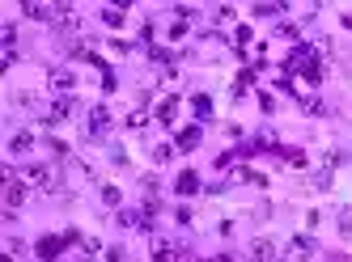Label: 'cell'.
Here are the masks:
<instances>
[{"label": "cell", "instance_id": "6da1fadb", "mask_svg": "<svg viewBox=\"0 0 352 262\" xmlns=\"http://www.w3.org/2000/svg\"><path fill=\"white\" fill-rule=\"evenodd\" d=\"M21 182H26L30 191H56V182H60V174H56V165H47V161H30L26 169L17 174Z\"/></svg>", "mask_w": 352, "mask_h": 262}, {"label": "cell", "instance_id": "7a4b0ae2", "mask_svg": "<svg viewBox=\"0 0 352 262\" xmlns=\"http://www.w3.org/2000/svg\"><path fill=\"white\" fill-rule=\"evenodd\" d=\"M26 199H30V187L9 169V174H5V207H9V212H17V207L26 203Z\"/></svg>", "mask_w": 352, "mask_h": 262}, {"label": "cell", "instance_id": "3957f363", "mask_svg": "<svg viewBox=\"0 0 352 262\" xmlns=\"http://www.w3.org/2000/svg\"><path fill=\"white\" fill-rule=\"evenodd\" d=\"M47 89H52L56 97H72V89H77V76H72L68 68H52V76H47Z\"/></svg>", "mask_w": 352, "mask_h": 262}, {"label": "cell", "instance_id": "277c9868", "mask_svg": "<svg viewBox=\"0 0 352 262\" xmlns=\"http://www.w3.org/2000/svg\"><path fill=\"white\" fill-rule=\"evenodd\" d=\"M72 106H77L72 97H56V106H52V110H43V123H47V127H60V123L72 115Z\"/></svg>", "mask_w": 352, "mask_h": 262}, {"label": "cell", "instance_id": "5b68a950", "mask_svg": "<svg viewBox=\"0 0 352 262\" xmlns=\"http://www.w3.org/2000/svg\"><path fill=\"white\" fill-rule=\"evenodd\" d=\"M250 258L255 262H276V241L272 237H255L250 241Z\"/></svg>", "mask_w": 352, "mask_h": 262}, {"label": "cell", "instance_id": "8992f818", "mask_svg": "<svg viewBox=\"0 0 352 262\" xmlns=\"http://www.w3.org/2000/svg\"><path fill=\"white\" fill-rule=\"evenodd\" d=\"M107 127H111V110L107 106H94L89 110V136H107Z\"/></svg>", "mask_w": 352, "mask_h": 262}, {"label": "cell", "instance_id": "52a82bcc", "mask_svg": "<svg viewBox=\"0 0 352 262\" xmlns=\"http://www.w3.org/2000/svg\"><path fill=\"white\" fill-rule=\"evenodd\" d=\"M314 254V241L310 237H293L289 241V262H301V258H310Z\"/></svg>", "mask_w": 352, "mask_h": 262}, {"label": "cell", "instance_id": "ba28073f", "mask_svg": "<svg viewBox=\"0 0 352 262\" xmlns=\"http://www.w3.org/2000/svg\"><path fill=\"white\" fill-rule=\"evenodd\" d=\"M60 246H64V237H43V241H38V258H43V262H56V258H60Z\"/></svg>", "mask_w": 352, "mask_h": 262}, {"label": "cell", "instance_id": "9c48e42d", "mask_svg": "<svg viewBox=\"0 0 352 262\" xmlns=\"http://www.w3.org/2000/svg\"><path fill=\"white\" fill-rule=\"evenodd\" d=\"M26 17H30V21H52V17H60V9H56V5H34V0H30V5H26Z\"/></svg>", "mask_w": 352, "mask_h": 262}, {"label": "cell", "instance_id": "30bf717a", "mask_svg": "<svg viewBox=\"0 0 352 262\" xmlns=\"http://www.w3.org/2000/svg\"><path fill=\"white\" fill-rule=\"evenodd\" d=\"M30 144H34V131H17V136L9 140V152H26Z\"/></svg>", "mask_w": 352, "mask_h": 262}, {"label": "cell", "instance_id": "8fae6325", "mask_svg": "<svg viewBox=\"0 0 352 262\" xmlns=\"http://www.w3.org/2000/svg\"><path fill=\"white\" fill-rule=\"evenodd\" d=\"M174 115H179V97H166L162 106H157V119L162 123H174Z\"/></svg>", "mask_w": 352, "mask_h": 262}, {"label": "cell", "instance_id": "7c38bea8", "mask_svg": "<svg viewBox=\"0 0 352 262\" xmlns=\"http://www.w3.org/2000/svg\"><path fill=\"white\" fill-rule=\"evenodd\" d=\"M199 191V178L187 169V174H179V195H195Z\"/></svg>", "mask_w": 352, "mask_h": 262}, {"label": "cell", "instance_id": "4fadbf2b", "mask_svg": "<svg viewBox=\"0 0 352 262\" xmlns=\"http://www.w3.org/2000/svg\"><path fill=\"white\" fill-rule=\"evenodd\" d=\"M195 144H199V127H187L179 136V148H195Z\"/></svg>", "mask_w": 352, "mask_h": 262}, {"label": "cell", "instance_id": "5bb4252c", "mask_svg": "<svg viewBox=\"0 0 352 262\" xmlns=\"http://www.w3.org/2000/svg\"><path fill=\"white\" fill-rule=\"evenodd\" d=\"M276 30H280L285 38H301V25H297V21H280V25H276Z\"/></svg>", "mask_w": 352, "mask_h": 262}, {"label": "cell", "instance_id": "9a60e30c", "mask_svg": "<svg viewBox=\"0 0 352 262\" xmlns=\"http://www.w3.org/2000/svg\"><path fill=\"white\" fill-rule=\"evenodd\" d=\"M21 250H26V246H21L17 237H9V241H5V258H9V262H13V258H21Z\"/></svg>", "mask_w": 352, "mask_h": 262}, {"label": "cell", "instance_id": "2e32d148", "mask_svg": "<svg viewBox=\"0 0 352 262\" xmlns=\"http://www.w3.org/2000/svg\"><path fill=\"white\" fill-rule=\"evenodd\" d=\"M128 127H132V131L148 127V115H144V110H132V115H128Z\"/></svg>", "mask_w": 352, "mask_h": 262}, {"label": "cell", "instance_id": "e0dca14e", "mask_svg": "<svg viewBox=\"0 0 352 262\" xmlns=\"http://www.w3.org/2000/svg\"><path fill=\"white\" fill-rule=\"evenodd\" d=\"M191 106H195V115H199V119H208V115H212V102H208V97H195Z\"/></svg>", "mask_w": 352, "mask_h": 262}, {"label": "cell", "instance_id": "ac0fdd59", "mask_svg": "<svg viewBox=\"0 0 352 262\" xmlns=\"http://www.w3.org/2000/svg\"><path fill=\"white\" fill-rule=\"evenodd\" d=\"M13 102H17V106H21V110H38V97H30V93H17Z\"/></svg>", "mask_w": 352, "mask_h": 262}, {"label": "cell", "instance_id": "d6986e66", "mask_svg": "<svg viewBox=\"0 0 352 262\" xmlns=\"http://www.w3.org/2000/svg\"><path fill=\"white\" fill-rule=\"evenodd\" d=\"M102 21L107 25H123V9H102Z\"/></svg>", "mask_w": 352, "mask_h": 262}, {"label": "cell", "instance_id": "ffe728a7", "mask_svg": "<svg viewBox=\"0 0 352 262\" xmlns=\"http://www.w3.org/2000/svg\"><path fill=\"white\" fill-rule=\"evenodd\" d=\"M102 203L107 207H119V187H102Z\"/></svg>", "mask_w": 352, "mask_h": 262}, {"label": "cell", "instance_id": "44dd1931", "mask_svg": "<svg viewBox=\"0 0 352 262\" xmlns=\"http://www.w3.org/2000/svg\"><path fill=\"white\" fill-rule=\"evenodd\" d=\"M340 228L352 237V207H340Z\"/></svg>", "mask_w": 352, "mask_h": 262}, {"label": "cell", "instance_id": "7402d4cb", "mask_svg": "<svg viewBox=\"0 0 352 262\" xmlns=\"http://www.w3.org/2000/svg\"><path fill=\"white\" fill-rule=\"evenodd\" d=\"M170 156H174L170 144H157V148H153V161H170Z\"/></svg>", "mask_w": 352, "mask_h": 262}, {"label": "cell", "instance_id": "603a6c76", "mask_svg": "<svg viewBox=\"0 0 352 262\" xmlns=\"http://www.w3.org/2000/svg\"><path fill=\"white\" fill-rule=\"evenodd\" d=\"M234 43H238V47L250 43V25H238V30H234Z\"/></svg>", "mask_w": 352, "mask_h": 262}, {"label": "cell", "instance_id": "cb8c5ba5", "mask_svg": "<svg viewBox=\"0 0 352 262\" xmlns=\"http://www.w3.org/2000/svg\"><path fill=\"white\" fill-rule=\"evenodd\" d=\"M208 262H234V258H230V254H217V258H208Z\"/></svg>", "mask_w": 352, "mask_h": 262}, {"label": "cell", "instance_id": "d4e9b609", "mask_svg": "<svg viewBox=\"0 0 352 262\" xmlns=\"http://www.w3.org/2000/svg\"><path fill=\"white\" fill-rule=\"evenodd\" d=\"M344 30H352V13H344Z\"/></svg>", "mask_w": 352, "mask_h": 262}]
</instances>
